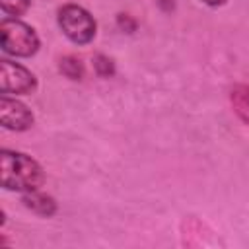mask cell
<instances>
[{"label": "cell", "mask_w": 249, "mask_h": 249, "mask_svg": "<svg viewBox=\"0 0 249 249\" xmlns=\"http://www.w3.org/2000/svg\"><path fill=\"white\" fill-rule=\"evenodd\" d=\"M0 173H2V187L8 191H21V193H31L37 191L43 181V169L41 165L19 152H10L2 150L0 154Z\"/></svg>", "instance_id": "6da1fadb"}, {"label": "cell", "mask_w": 249, "mask_h": 249, "mask_svg": "<svg viewBox=\"0 0 249 249\" xmlns=\"http://www.w3.org/2000/svg\"><path fill=\"white\" fill-rule=\"evenodd\" d=\"M0 37L2 49L14 56H31L39 49V37L35 29L19 19H2Z\"/></svg>", "instance_id": "7a4b0ae2"}, {"label": "cell", "mask_w": 249, "mask_h": 249, "mask_svg": "<svg viewBox=\"0 0 249 249\" xmlns=\"http://www.w3.org/2000/svg\"><path fill=\"white\" fill-rule=\"evenodd\" d=\"M58 25L62 33L78 45L89 43L95 35V19L88 10L76 4H66L58 10Z\"/></svg>", "instance_id": "3957f363"}, {"label": "cell", "mask_w": 249, "mask_h": 249, "mask_svg": "<svg viewBox=\"0 0 249 249\" xmlns=\"http://www.w3.org/2000/svg\"><path fill=\"white\" fill-rule=\"evenodd\" d=\"M37 88L35 76L21 64L12 60H0V89L2 93H31Z\"/></svg>", "instance_id": "277c9868"}, {"label": "cell", "mask_w": 249, "mask_h": 249, "mask_svg": "<svg viewBox=\"0 0 249 249\" xmlns=\"http://www.w3.org/2000/svg\"><path fill=\"white\" fill-rule=\"evenodd\" d=\"M0 123L10 130H27L33 124V113L21 101L4 93L0 97Z\"/></svg>", "instance_id": "5b68a950"}, {"label": "cell", "mask_w": 249, "mask_h": 249, "mask_svg": "<svg viewBox=\"0 0 249 249\" xmlns=\"http://www.w3.org/2000/svg\"><path fill=\"white\" fill-rule=\"evenodd\" d=\"M23 204H25L31 212H35V214H39V216H47V218L56 212V202H54V198H53V196H47V195H43V193H37V191L25 193Z\"/></svg>", "instance_id": "8992f818"}, {"label": "cell", "mask_w": 249, "mask_h": 249, "mask_svg": "<svg viewBox=\"0 0 249 249\" xmlns=\"http://www.w3.org/2000/svg\"><path fill=\"white\" fill-rule=\"evenodd\" d=\"M230 99H231V107L239 115V119L249 124V86H245V84L235 86L230 93Z\"/></svg>", "instance_id": "52a82bcc"}, {"label": "cell", "mask_w": 249, "mask_h": 249, "mask_svg": "<svg viewBox=\"0 0 249 249\" xmlns=\"http://www.w3.org/2000/svg\"><path fill=\"white\" fill-rule=\"evenodd\" d=\"M60 72L70 80H82V76H84L82 60L76 56H64L60 60Z\"/></svg>", "instance_id": "ba28073f"}, {"label": "cell", "mask_w": 249, "mask_h": 249, "mask_svg": "<svg viewBox=\"0 0 249 249\" xmlns=\"http://www.w3.org/2000/svg\"><path fill=\"white\" fill-rule=\"evenodd\" d=\"M93 68H95L97 76H101V78H109V76L115 74L113 60H111L109 56H105V54H97V56L93 58Z\"/></svg>", "instance_id": "9c48e42d"}, {"label": "cell", "mask_w": 249, "mask_h": 249, "mask_svg": "<svg viewBox=\"0 0 249 249\" xmlns=\"http://www.w3.org/2000/svg\"><path fill=\"white\" fill-rule=\"evenodd\" d=\"M29 2L31 0H0V6L10 16H21L23 12H27Z\"/></svg>", "instance_id": "30bf717a"}, {"label": "cell", "mask_w": 249, "mask_h": 249, "mask_svg": "<svg viewBox=\"0 0 249 249\" xmlns=\"http://www.w3.org/2000/svg\"><path fill=\"white\" fill-rule=\"evenodd\" d=\"M117 21H119V27H121V29H124L126 33H130V31H134V29H136V21H134V19H130L128 16H124V14H121V16L117 18Z\"/></svg>", "instance_id": "8fae6325"}, {"label": "cell", "mask_w": 249, "mask_h": 249, "mask_svg": "<svg viewBox=\"0 0 249 249\" xmlns=\"http://www.w3.org/2000/svg\"><path fill=\"white\" fill-rule=\"evenodd\" d=\"M202 2H206L208 6H222L226 0H202Z\"/></svg>", "instance_id": "7c38bea8"}]
</instances>
